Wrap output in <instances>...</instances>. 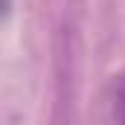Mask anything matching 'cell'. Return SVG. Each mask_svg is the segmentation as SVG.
Instances as JSON below:
<instances>
[{
  "mask_svg": "<svg viewBox=\"0 0 125 125\" xmlns=\"http://www.w3.org/2000/svg\"><path fill=\"white\" fill-rule=\"evenodd\" d=\"M99 125H125V70L111 76L102 90Z\"/></svg>",
  "mask_w": 125,
  "mask_h": 125,
  "instance_id": "6da1fadb",
  "label": "cell"
}]
</instances>
